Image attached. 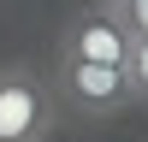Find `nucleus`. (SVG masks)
Instances as JSON below:
<instances>
[{"mask_svg": "<svg viewBox=\"0 0 148 142\" xmlns=\"http://www.w3.org/2000/svg\"><path fill=\"white\" fill-rule=\"evenodd\" d=\"M59 124V95L30 65H0V142H47Z\"/></svg>", "mask_w": 148, "mask_h": 142, "instance_id": "1", "label": "nucleus"}, {"mask_svg": "<svg viewBox=\"0 0 148 142\" xmlns=\"http://www.w3.org/2000/svg\"><path fill=\"white\" fill-rule=\"evenodd\" d=\"M53 95H59V106H71V113H83V118H107V113L136 106L130 71L125 65H95V59H59Z\"/></svg>", "mask_w": 148, "mask_h": 142, "instance_id": "2", "label": "nucleus"}, {"mask_svg": "<svg viewBox=\"0 0 148 142\" xmlns=\"http://www.w3.org/2000/svg\"><path fill=\"white\" fill-rule=\"evenodd\" d=\"M130 47H136V36L125 30V18H119L113 6H77L65 18V30H59V59H95V65H125Z\"/></svg>", "mask_w": 148, "mask_h": 142, "instance_id": "3", "label": "nucleus"}, {"mask_svg": "<svg viewBox=\"0 0 148 142\" xmlns=\"http://www.w3.org/2000/svg\"><path fill=\"white\" fill-rule=\"evenodd\" d=\"M125 71H130V89H136V101L148 106V42H136V47H130Z\"/></svg>", "mask_w": 148, "mask_h": 142, "instance_id": "4", "label": "nucleus"}, {"mask_svg": "<svg viewBox=\"0 0 148 142\" xmlns=\"http://www.w3.org/2000/svg\"><path fill=\"white\" fill-rule=\"evenodd\" d=\"M119 18H125V30L136 36V42H148V0H125V6H119Z\"/></svg>", "mask_w": 148, "mask_h": 142, "instance_id": "5", "label": "nucleus"}, {"mask_svg": "<svg viewBox=\"0 0 148 142\" xmlns=\"http://www.w3.org/2000/svg\"><path fill=\"white\" fill-rule=\"evenodd\" d=\"M95 6H113V12H119V6H125V0H95Z\"/></svg>", "mask_w": 148, "mask_h": 142, "instance_id": "6", "label": "nucleus"}]
</instances>
